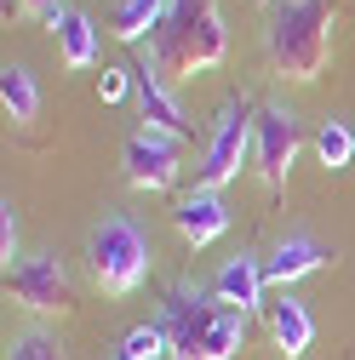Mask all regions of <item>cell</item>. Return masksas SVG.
<instances>
[{"instance_id": "20", "label": "cell", "mask_w": 355, "mask_h": 360, "mask_svg": "<svg viewBox=\"0 0 355 360\" xmlns=\"http://www.w3.org/2000/svg\"><path fill=\"white\" fill-rule=\"evenodd\" d=\"M161 354H172V343H166L161 326H132V332L115 343L109 360H161Z\"/></svg>"}, {"instance_id": "4", "label": "cell", "mask_w": 355, "mask_h": 360, "mask_svg": "<svg viewBox=\"0 0 355 360\" xmlns=\"http://www.w3.org/2000/svg\"><path fill=\"white\" fill-rule=\"evenodd\" d=\"M252 131H258V115L247 103H224L212 120V138H206V155L195 166V189H224L241 177L247 155H252Z\"/></svg>"}, {"instance_id": "12", "label": "cell", "mask_w": 355, "mask_h": 360, "mask_svg": "<svg viewBox=\"0 0 355 360\" xmlns=\"http://www.w3.org/2000/svg\"><path fill=\"white\" fill-rule=\"evenodd\" d=\"M263 257H252V252H235V257H224V269H218V281H212V292H218V303L224 309H241V314H258L263 309Z\"/></svg>"}, {"instance_id": "9", "label": "cell", "mask_w": 355, "mask_h": 360, "mask_svg": "<svg viewBox=\"0 0 355 360\" xmlns=\"http://www.w3.org/2000/svg\"><path fill=\"white\" fill-rule=\"evenodd\" d=\"M138 115H144L149 131L189 138V115H184V103H178V92H172V75L161 63H149V58L138 63Z\"/></svg>"}, {"instance_id": "18", "label": "cell", "mask_w": 355, "mask_h": 360, "mask_svg": "<svg viewBox=\"0 0 355 360\" xmlns=\"http://www.w3.org/2000/svg\"><path fill=\"white\" fill-rule=\"evenodd\" d=\"M316 155H321L327 172H344V166L355 160V131H349L344 120H321V131H316Z\"/></svg>"}, {"instance_id": "14", "label": "cell", "mask_w": 355, "mask_h": 360, "mask_svg": "<svg viewBox=\"0 0 355 360\" xmlns=\"http://www.w3.org/2000/svg\"><path fill=\"white\" fill-rule=\"evenodd\" d=\"M58 52H63V69H92L98 63V23L86 18V12H63V23H58Z\"/></svg>"}, {"instance_id": "16", "label": "cell", "mask_w": 355, "mask_h": 360, "mask_svg": "<svg viewBox=\"0 0 355 360\" xmlns=\"http://www.w3.org/2000/svg\"><path fill=\"white\" fill-rule=\"evenodd\" d=\"M166 18V0H120L115 18H109V34L126 40V46H149V34L161 29Z\"/></svg>"}, {"instance_id": "19", "label": "cell", "mask_w": 355, "mask_h": 360, "mask_svg": "<svg viewBox=\"0 0 355 360\" xmlns=\"http://www.w3.org/2000/svg\"><path fill=\"white\" fill-rule=\"evenodd\" d=\"M6 360H69V354H63L58 332H46V326H23V332L6 343Z\"/></svg>"}, {"instance_id": "7", "label": "cell", "mask_w": 355, "mask_h": 360, "mask_svg": "<svg viewBox=\"0 0 355 360\" xmlns=\"http://www.w3.org/2000/svg\"><path fill=\"white\" fill-rule=\"evenodd\" d=\"M6 286H12V297L29 309V314H63L69 309V269H63V257L58 252H29L12 275H6Z\"/></svg>"}, {"instance_id": "23", "label": "cell", "mask_w": 355, "mask_h": 360, "mask_svg": "<svg viewBox=\"0 0 355 360\" xmlns=\"http://www.w3.org/2000/svg\"><path fill=\"white\" fill-rule=\"evenodd\" d=\"M6 6H12V12H23V18H40L52 34H58V23H63V12H69L63 0H6Z\"/></svg>"}, {"instance_id": "3", "label": "cell", "mask_w": 355, "mask_h": 360, "mask_svg": "<svg viewBox=\"0 0 355 360\" xmlns=\"http://www.w3.org/2000/svg\"><path fill=\"white\" fill-rule=\"evenodd\" d=\"M327 29H332L327 0H287V6H275L270 34H263L275 75L281 80H316L327 69V40H332Z\"/></svg>"}, {"instance_id": "11", "label": "cell", "mask_w": 355, "mask_h": 360, "mask_svg": "<svg viewBox=\"0 0 355 360\" xmlns=\"http://www.w3.org/2000/svg\"><path fill=\"white\" fill-rule=\"evenodd\" d=\"M172 223H178V235H184V246H212L230 229V206H224L218 189H189L172 206Z\"/></svg>"}, {"instance_id": "5", "label": "cell", "mask_w": 355, "mask_h": 360, "mask_svg": "<svg viewBox=\"0 0 355 360\" xmlns=\"http://www.w3.org/2000/svg\"><path fill=\"white\" fill-rule=\"evenodd\" d=\"M218 292L212 286H201V281H178V286H166V297H161V332H166V343H172V360H195V349H201V338H206V326L218 321Z\"/></svg>"}, {"instance_id": "17", "label": "cell", "mask_w": 355, "mask_h": 360, "mask_svg": "<svg viewBox=\"0 0 355 360\" xmlns=\"http://www.w3.org/2000/svg\"><path fill=\"white\" fill-rule=\"evenodd\" d=\"M241 343H247V314H241V309H218V321L206 326L195 360H235Z\"/></svg>"}, {"instance_id": "15", "label": "cell", "mask_w": 355, "mask_h": 360, "mask_svg": "<svg viewBox=\"0 0 355 360\" xmlns=\"http://www.w3.org/2000/svg\"><path fill=\"white\" fill-rule=\"evenodd\" d=\"M0 103H6V120H18V126H29L40 115V80H35L29 63H6L0 69Z\"/></svg>"}, {"instance_id": "8", "label": "cell", "mask_w": 355, "mask_h": 360, "mask_svg": "<svg viewBox=\"0 0 355 360\" xmlns=\"http://www.w3.org/2000/svg\"><path fill=\"white\" fill-rule=\"evenodd\" d=\"M120 172H126V184L132 189H144V195H161L178 184V172H184V160H178V138H166V131H132L126 149H120Z\"/></svg>"}, {"instance_id": "6", "label": "cell", "mask_w": 355, "mask_h": 360, "mask_svg": "<svg viewBox=\"0 0 355 360\" xmlns=\"http://www.w3.org/2000/svg\"><path fill=\"white\" fill-rule=\"evenodd\" d=\"M298 143H304V126L287 103H263L258 109V131H252V160H258V177L270 189H287L292 177V160H298Z\"/></svg>"}, {"instance_id": "13", "label": "cell", "mask_w": 355, "mask_h": 360, "mask_svg": "<svg viewBox=\"0 0 355 360\" xmlns=\"http://www.w3.org/2000/svg\"><path fill=\"white\" fill-rule=\"evenodd\" d=\"M270 338H275V349H281L287 360H298L309 343H316V314H309L304 297L281 292V297L270 303Z\"/></svg>"}, {"instance_id": "2", "label": "cell", "mask_w": 355, "mask_h": 360, "mask_svg": "<svg viewBox=\"0 0 355 360\" xmlns=\"http://www.w3.org/2000/svg\"><path fill=\"white\" fill-rule=\"evenodd\" d=\"M86 263H92V281L104 297H132L144 281H149V235L138 229V217L126 212H104L86 235Z\"/></svg>"}, {"instance_id": "10", "label": "cell", "mask_w": 355, "mask_h": 360, "mask_svg": "<svg viewBox=\"0 0 355 360\" xmlns=\"http://www.w3.org/2000/svg\"><path fill=\"white\" fill-rule=\"evenodd\" d=\"M327 246L316 240V235H309V229H292V235H281L275 240V252L270 257H263V281H270V286H298L304 275H316V269H327Z\"/></svg>"}, {"instance_id": "21", "label": "cell", "mask_w": 355, "mask_h": 360, "mask_svg": "<svg viewBox=\"0 0 355 360\" xmlns=\"http://www.w3.org/2000/svg\"><path fill=\"white\" fill-rule=\"evenodd\" d=\"M0 263H6V275L23 263V252H18V206H12V195L0 200Z\"/></svg>"}, {"instance_id": "22", "label": "cell", "mask_w": 355, "mask_h": 360, "mask_svg": "<svg viewBox=\"0 0 355 360\" xmlns=\"http://www.w3.org/2000/svg\"><path fill=\"white\" fill-rule=\"evenodd\" d=\"M98 92H104V103H126L132 92H138V69H104Z\"/></svg>"}, {"instance_id": "1", "label": "cell", "mask_w": 355, "mask_h": 360, "mask_svg": "<svg viewBox=\"0 0 355 360\" xmlns=\"http://www.w3.org/2000/svg\"><path fill=\"white\" fill-rule=\"evenodd\" d=\"M149 63H161L166 75H201L230 58V29L218 0H166V18L149 34Z\"/></svg>"}]
</instances>
